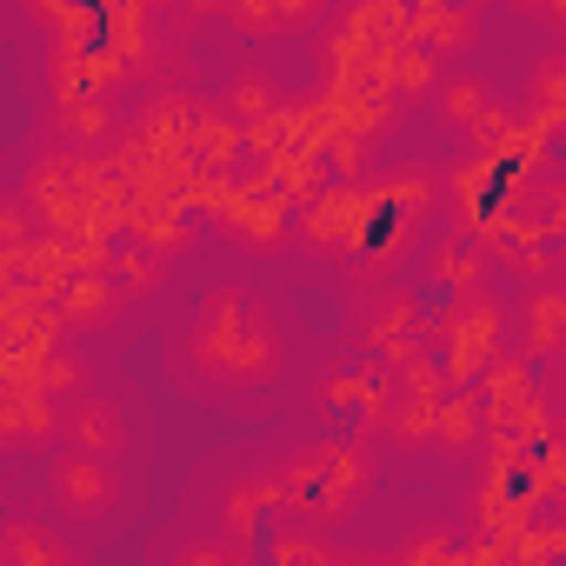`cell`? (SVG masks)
<instances>
[{"label":"cell","instance_id":"6da1fadb","mask_svg":"<svg viewBox=\"0 0 566 566\" xmlns=\"http://www.w3.org/2000/svg\"><path fill=\"white\" fill-rule=\"evenodd\" d=\"M193 354L207 374L220 380H260L273 374V334L253 321V307L240 294H213L200 307V327H193Z\"/></svg>","mask_w":566,"mask_h":566},{"label":"cell","instance_id":"7a4b0ae2","mask_svg":"<svg viewBox=\"0 0 566 566\" xmlns=\"http://www.w3.org/2000/svg\"><path fill=\"white\" fill-rule=\"evenodd\" d=\"M367 486H374V460L354 447H307L287 460V480H280V493L307 520H347Z\"/></svg>","mask_w":566,"mask_h":566},{"label":"cell","instance_id":"3957f363","mask_svg":"<svg viewBox=\"0 0 566 566\" xmlns=\"http://www.w3.org/2000/svg\"><path fill=\"white\" fill-rule=\"evenodd\" d=\"M48 493H54V506H61L67 520H101V513H114V500H120L114 453H87V447H74L67 460L48 467Z\"/></svg>","mask_w":566,"mask_h":566},{"label":"cell","instance_id":"277c9868","mask_svg":"<svg viewBox=\"0 0 566 566\" xmlns=\"http://www.w3.org/2000/svg\"><path fill=\"white\" fill-rule=\"evenodd\" d=\"M61 433H67V447L114 453V460H120V447H127V420H120V407H107V400H67Z\"/></svg>","mask_w":566,"mask_h":566},{"label":"cell","instance_id":"5b68a950","mask_svg":"<svg viewBox=\"0 0 566 566\" xmlns=\"http://www.w3.org/2000/svg\"><path fill=\"white\" fill-rule=\"evenodd\" d=\"M67 546L48 539L34 520H8V539H0V566H61Z\"/></svg>","mask_w":566,"mask_h":566},{"label":"cell","instance_id":"8992f818","mask_svg":"<svg viewBox=\"0 0 566 566\" xmlns=\"http://www.w3.org/2000/svg\"><path fill=\"white\" fill-rule=\"evenodd\" d=\"M114 307H120V294H114V280H81V287L67 294V321H114Z\"/></svg>","mask_w":566,"mask_h":566},{"label":"cell","instance_id":"52a82bcc","mask_svg":"<svg viewBox=\"0 0 566 566\" xmlns=\"http://www.w3.org/2000/svg\"><path fill=\"white\" fill-rule=\"evenodd\" d=\"M440 107H447L453 120H480V114L493 107V94H486V81H453V87L440 94Z\"/></svg>","mask_w":566,"mask_h":566},{"label":"cell","instance_id":"ba28073f","mask_svg":"<svg viewBox=\"0 0 566 566\" xmlns=\"http://www.w3.org/2000/svg\"><path fill=\"white\" fill-rule=\"evenodd\" d=\"M273 101H280V94H273V81H260V74L233 81V107H240V114H260V107L273 114Z\"/></svg>","mask_w":566,"mask_h":566},{"label":"cell","instance_id":"9c48e42d","mask_svg":"<svg viewBox=\"0 0 566 566\" xmlns=\"http://www.w3.org/2000/svg\"><path fill=\"white\" fill-rule=\"evenodd\" d=\"M546 14H553V21H559V28H566V0H546Z\"/></svg>","mask_w":566,"mask_h":566}]
</instances>
